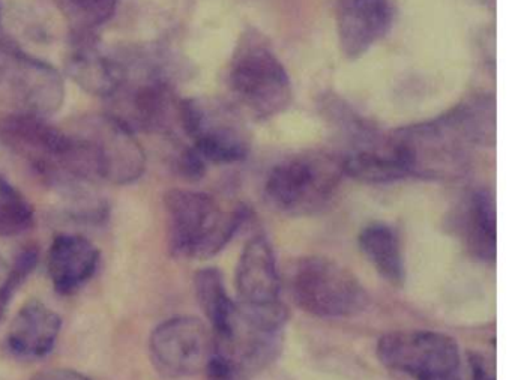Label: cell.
Instances as JSON below:
<instances>
[{
    "label": "cell",
    "instance_id": "6da1fadb",
    "mask_svg": "<svg viewBox=\"0 0 512 380\" xmlns=\"http://www.w3.org/2000/svg\"><path fill=\"white\" fill-rule=\"evenodd\" d=\"M0 145L62 191L88 187L97 179L82 143L70 130L32 116H0Z\"/></svg>",
    "mask_w": 512,
    "mask_h": 380
},
{
    "label": "cell",
    "instance_id": "7a4b0ae2",
    "mask_svg": "<svg viewBox=\"0 0 512 380\" xmlns=\"http://www.w3.org/2000/svg\"><path fill=\"white\" fill-rule=\"evenodd\" d=\"M487 134V106L464 104L433 121L406 128L394 145L410 175L428 176L437 170L455 169Z\"/></svg>",
    "mask_w": 512,
    "mask_h": 380
},
{
    "label": "cell",
    "instance_id": "3957f363",
    "mask_svg": "<svg viewBox=\"0 0 512 380\" xmlns=\"http://www.w3.org/2000/svg\"><path fill=\"white\" fill-rule=\"evenodd\" d=\"M170 251L176 257L208 260L232 241L247 218L244 206L224 211L199 191L169 190L164 196Z\"/></svg>",
    "mask_w": 512,
    "mask_h": 380
},
{
    "label": "cell",
    "instance_id": "277c9868",
    "mask_svg": "<svg viewBox=\"0 0 512 380\" xmlns=\"http://www.w3.org/2000/svg\"><path fill=\"white\" fill-rule=\"evenodd\" d=\"M229 85L236 103L257 121L281 115L292 103L289 74L256 29H248L236 44Z\"/></svg>",
    "mask_w": 512,
    "mask_h": 380
},
{
    "label": "cell",
    "instance_id": "5b68a950",
    "mask_svg": "<svg viewBox=\"0 0 512 380\" xmlns=\"http://www.w3.org/2000/svg\"><path fill=\"white\" fill-rule=\"evenodd\" d=\"M287 317L281 301L235 302L223 328L214 332L215 355L247 374L269 367L283 349Z\"/></svg>",
    "mask_w": 512,
    "mask_h": 380
},
{
    "label": "cell",
    "instance_id": "8992f818",
    "mask_svg": "<svg viewBox=\"0 0 512 380\" xmlns=\"http://www.w3.org/2000/svg\"><path fill=\"white\" fill-rule=\"evenodd\" d=\"M65 98L61 74L29 55L13 41L0 40V112L2 116L49 119Z\"/></svg>",
    "mask_w": 512,
    "mask_h": 380
},
{
    "label": "cell",
    "instance_id": "52a82bcc",
    "mask_svg": "<svg viewBox=\"0 0 512 380\" xmlns=\"http://www.w3.org/2000/svg\"><path fill=\"white\" fill-rule=\"evenodd\" d=\"M290 292L299 308L320 319L356 316L370 299L355 274L323 256L302 257L295 263Z\"/></svg>",
    "mask_w": 512,
    "mask_h": 380
},
{
    "label": "cell",
    "instance_id": "ba28073f",
    "mask_svg": "<svg viewBox=\"0 0 512 380\" xmlns=\"http://www.w3.org/2000/svg\"><path fill=\"white\" fill-rule=\"evenodd\" d=\"M343 176L341 161L328 155H299L272 169L265 193L284 214L310 215L329 202Z\"/></svg>",
    "mask_w": 512,
    "mask_h": 380
},
{
    "label": "cell",
    "instance_id": "9c48e42d",
    "mask_svg": "<svg viewBox=\"0 0 512 380\" xmlns=\"http://www.w3.org/2000/svg\"><path fill=\"white\" fill-rule=\"evenodd\" d=\"M70 131L88 152L100 181L128 185L142 178L146 155L136 133L109 113L85 116Z\"/></svg>",
    "mask_w": 512,
    "mask_h": 380
},
{
    "label": "cell",
    "instance_id": "30bf717a",
    "mask_svg": "<svg viewBox=\"0 0 512 380\" xmlns=\"http://www.w3.org/2000/svg\"><path fill=\"white\" fill-rule=\"evenodd\" d=\"M179 124L191 148L208 164H233L250 152L245 128L230 107L208 98H188L179 104Z\"/></svg>",
    "mask_w": 512,
    "mask_h": 380
},
{
    "label": "cell",
    "instance_id": "8fae6325",
    "mask_svg": "<svg viewBox=\"0 0 512 380\" xmlns=\"http://www.w3.org/2000/svg\"><path fill=\"white\" fill-rule=\"evenodd\" d=\"M377 358L386 368L430 380L463 370L454 338L436 331H395L377 343Z\"/></svg>",
    "mask_w": 512,
    "mask_h": 380
},
{
    "label": "cell",
    "instance_id": "7c38bea8",
    "mask_svg": "<svg viewBox=\"0 0 512 380\" xmlns=\"http://www.w3.org/2000/svg\"><path fill=\"white\" fill-rule=\"evenodd\" d=\"M149 353L163 376L172 379L197 376L206 371L214 358V332L197 317H172L152 331Z\"/></svg>",
    "mask_w": 512,
    "mask_h": 380
},
{
    "label": "cell",
    "instance_id": "4fadbf2b",
    "mask_svg": "<svg viewBox=\"0 0 512 380\" xmlns=\"http://www.w3.org/2000/svg\"><path fill=\"white\" fill-rule=\"evenodd\" d=\"M391 0H335L338 43L347 59L373 49L392 26Z\"/></svg>",
    "mask_w": 512,
    "mask_h": 380
},
{
    "label": "cell",
    "instance_id": "5bb4252c",
    "mask_svg": "<svg viewBox=\"0 0 512 380\" xmlns=\"http://www.w3.org/2000/svg\"><path fill=\"white\" fill-rule=\"evenodd\" d=\"M65 70L83 91L107 100L115 94L121 82L115 52L101 47L95 34H73Z\"/></svg>",
    "mask_w": 512,
    "mask_h": 380
},
{
    "label": "cell",
    "instance_id": "9a60e30c",
    "mask_svg": "<svg viewBox=\"0 0 512 380\" xmlns=\"http://www.w3.org/2000/svg\"><path fill=\"white\" fill-rule=\"evenodd\" d=\"M61 328L62 320L56 311L40 299H29L11 322L8 347L20 358H43L55 349Z\"/></svg>",
    "mask_w": 512,
    "mask_h": 380
},
{
    "label": "cell",
    "instance_id": "2e32d148",
    "mask_svg": "<svg viewBox=\"0 0 512 380\" xmlns=\"http://www.w3.org/2000/svg\"><path fill=\"white\" fill-rule=\"evenodd\" d=\"M235 281L239 301L248 304L280 301V274L268 239L256 236L248 241L239 256Z\"/></svg>",
    "mask_w": 512,
    "mask_h": 380
},
{
    "label": "cell",
    "instance_id": "e0dca14e",
    "mask_svg": "<svg viewBox=\"0 0 512 380\" xmlns=\"http://www.w3.org/2000/svg\"><path fill=\"white\" fill-rule=\"evenodd\" d=\"M100 251L88 239L71 233L55 236L49 250V275L56 292L73 295L95 274Z\"/></svg>",
    "mask_w": 512,
    "mask_h": 380
},
{
    "label": "cell",
    "instance_id": "ac0fdd59",
    "mask_svg": "<svg viewBox=\"0 0 512 380\" xmlns=\"http://www.w3.org/2000/svg\"><path fill=\"white\" fill-rule=\"evenodd\" d=\"M341 166L344 175L364 184H392L412 176L394 142L389 143L385 149H362L352 152L341 161Z\"/></svg>",
    "mask_w": 512,
    "mask_h": 380
},
{
    "label": "cell",
    "instance_id": "d6986e66",
    "mask_svg": "<svg viewBox=\"0 0 512 380\" xmlns=\"http://www.w3.org/2000/svg\"><path fill=\"white\" fill-rule=\"evenodd\" d=\"M463 230L467 248L482 262H496L497 221L496 205L487 191L470 197L464 209Z\"/></svg>",
    "mask_w": 512,
    "mask_h": 380
},
{
    "label": "cell",
    "instance_id": "ffe728a7",
    "mask_svg": "<svg viewBox=\"0 0 512 380\" xmlns=\"http://www.w3.org/2000/svg\"><path fill=\"white\" fill-rule=\"evenodd\" d=\"M358 241L362 253L380 277L395 286L403 284L406 266L400 239L392 227L386 224H370L362 230Z\"/></svg>",
    "mask_w": 512,
    "mask_h": 380
},
{
    "label": "cell",
    "instance_id": "44dd1931",
    "mask_svg": "<svg viewBox=\"0 0 512 380\" xmlns=\"http://www.w3.org/2000/svg\"><path fill=\"white\" fill-rule=\"evenodd\" d=\"M194 293L206 319L211 323L212 332L220 331L235 304L227 292L223 274L212 266L199 269L194 275Z\"/></svg>",
    "mask_w": 512,
    "mask_h": 380
},
{
    "label": "cell",
    "instance_id": "7402d4cb",
    "mask_svg": "<svg viewBox=\"0 0 512 380\" xmlns=\"http://www.w3.org/2000/svg\"><path fill=\"white\" fill-rule=\"evenodd\" d=\"M73 34H97L118 11L119 0H55Z\"/></svg>",
    "mask_w": 512,
    "mask_h": 380
},
{
    "label": "cell",
    "instance_id": "603a6c76",
    "mask_svg": "<svg viewBox=\"0 0 512 380\" xmlns=\"http://www.w3.org/2000/svg\"><path fill=\"white\" fill-rule=\"evenodd\" d=\"M35 214L29 200L0 172V236L23 235L34 226Z\"/></svg>",
    "mask_w": 512,
    "mask_h": 380
},
{
    "label": "cell",
    "instance_id": "cb8c5ba5",
    "mask_svg": "<svg viewBox=\"0 0 512 380\" xmlns=\"http://www.w3.org/2000/svg\"><path fill=\"white\" fill-rule=\"evenodd\" d=\"M37 259V251L25 250L17 257L13 268L10 266L7 280H5L4 286L0 287V317L4 316L5 310H7L14 293L22 286L23 281L28 278L32 269L37 265Z\"/></svg>",
    "mask_w": 512,
    "mask_h": 380
},
{
    "label": "cell",
    "instance_id": "d4e9b609",
    "mask_svg": "<svg viewBox=\"0 0 512 380\" xmlns=\"http://www.w3.org/2000/svg\"><path fill=\"white\" fill-rule=\"evenodd\" d=\"M208 380H248V374L214 355L206 368Z\"/></svg>",
    "mask_w": 512,
    "mask_h": 380
},
{
    "label": "cell",
    "instance_id": "484cf974",
    "mask_svg": "<svg viewBox=\"0 0 512 380\" xmlns=\"http://www.w3.org/2000/svg\"><path fill=\"white\" fill-rule=\"evenodd\" d=\"M467 370H469V380H496L493 368L490 367L487 359L478 353H470L467 356Z\"/></svg>",
    "mask_w": 512,
    "mask_h": 380
},
{
    "label": "cell",
    "instance_id": "4316f807",
    "mask_svg": "<svg viewBox=\"0 0 512 380\" xmlns=\"http://www.w3.org/2000/svg\"><path fill=\"white\" fill-rule=\"evenodd\" d=\"M32 380H91L86 374L73 368H50L35 374Z\"/></svg>",
    "mask_w": 512,
    "mask_h": 380
},
{
    "label": "cell",
    "instance_id": "83f0119b",
    "mask_svg": "<svg viewBox=\"0 0 512 380\" xmlns=\"http://www.w3.org/2000/svg\"><path fill=\"white\" fill-rule=\"evenodd\" d=\"M430 380H469V370H460L457 373L448 374V376L436 377V379Z\"/></svg>",
    "mask_w": 512,
    "mask_h": 380
},
{
    "label": "cell",
    "instance_id": "f1b7e54d",
    "mask_svg": "<svg viewBox=\"0 0 512 380\" xmlns=\"http://www.w3.org/2000/svg\"><path fill=\"white\" fill-rule=\"evenodd\" d=\"M8 272H10V265H8L5 257L0 254V287L4 286L5 280H7Z\"/></svg>",
    "mask_w": 512,
    "mask_h": 380
}]
</instances>
